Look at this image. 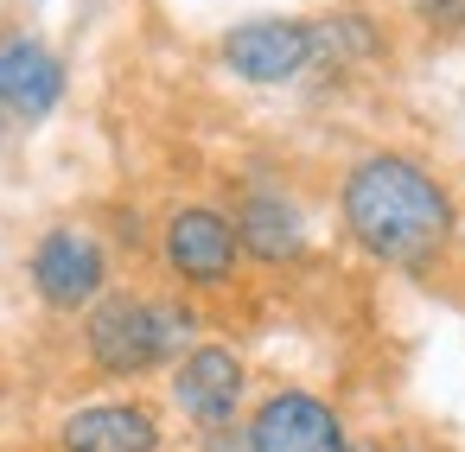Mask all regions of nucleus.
<instances>
[{
    "label": "nucleus",
    "mask_w": 465,
    "mask_h": 452,
    "mask_svg": "<svg viewBox=\"0 0 465 452\" xmlns=\"http://www.w3.org/2000/svg\"><path fill=\"white\" fill-rule=\"evenodd\" d=\"M338 217H344L351 242L389 268H420L452 236V198L408 153H363L344 172Z\"/></svg>",
    "instance_id": "obj_1"
},
{
    "label": "nucleus",
    "mask_w": 465,
    "mask_h": 452,
    "mask_svg": "<svg viewBox=\"0 0 465 452\" xmlns=\"http://www.w3.org/2000/svg\"><path fill=\"white\" fill-rule=\"evenodd\" d=\"M198 319L185 306H166V300H141V293H109L90 306V325H84V344H90V363L103 376H147L160 363H173L185 344H192Z\"/></svg>",
    "instance_id": "obj_2"
},
{
    "label": "nucleus",
    "mask_w": 465,
    "mask_h": 452,
    "mask_svg": "<svg viewBox=\"0 0 465 452\" xmlns=\"http://www.w3.org/2000/svg\"><path fill=\"white\" fill-rule=\"evenodd\" d=\"M26 268H33L39 300L58 306V312L96 306V300H103V280H109V255H103V242L84 236V230H71V223H64V230H45Z\"/></svg>",
    "instance_id": "obj_3"
},
{
    "label": "nucleus",
    "mask_w": 465,
    "mask_h": 452,
    "mask_svg": "<svg viewBox=\"0 0 465 452\" xmlns=\"http://www.w3.org/2000/svg\"><path fill=\"white\" fill-rule=\"evenodd\" d=\"M249 452H351L344 420L331 401L306 395V388H281L255 408V420L242 427Z\"/></svg>",
    "instance_id": "obj_4"
},
{
    "label": "nucleus",
    "mask_w": 465,
    "mask_h": 452,
    "mask_svg": "<svg viewBox=\"0 0 465 452\" xmlns=\"http://www.w3.org/2000/svg\"><path fill=\"white\" fill-rule=\"evenodd\" d=\"M242 382H249V369H242V357L230 344H192L179 357V369H173V401H179V414L192 427L223 433L236 420V408H242Z\"/></svg>",
    "instance_id": "obj_5"
},
{
    "label": "nucleus",
    "mask_w": 465,
    "mask_h": 452,
    "mask_svg": "<svg viewBox=\"0 0 465 452\" xmlns=\"http://www.w3.org/2000/svg\"><path fill=\"white\" fill-rule=\"evenodd\" d=\"M223 64L242 84H293L312 71V20H242L223 33Z\"/></svg>",
    "instance_id": "obj_6"
},
{
    "label": "nucleus",
    "mask_w": 465,
    "mask_h": 452,
    "mask_svg": "<svg viewBox=\"0 0 465 452\" xmlns=\"http://www.w3.org/2000/svg\"><path fill=\"white\" fill-rule=\"evenodd\" d=\"M166 261H173V274L185 287H223L236 274V261H242L236 223L223 211H211V204L173 211V223H166Z\"/></svg>",
    "instance_id": "obj_7"
},
{
    "label": "nucleus",
    "mask_w": 465,
    "mask_h": 452,
    "mask_svg": "<svg viewBox=\"0 0 465 452\" xmlns=\"http://www.w3.org/2000/svg\"><path fill=\"white\" fill-rule=\"evenodd\" d=\"M58 96H64V64H58L52 45H39V39H0V109L39 122V115L58 109Z\"/></svg>",
    "instance_id": "obj_8"
},
{
    "label": "nucleus",
    "mask_w": 465,
    "mask_h": 452,
    "mask_svg": "<svg viewBox=\"0 0 465 452\" xmlns=\"http://www.w3.org/2000/svg\"><path fill=\"white\" fill-rule=\"evenodd\" d=\"M58 446L64 452H160V420L141 401H96L64 420Z\"/></svg>",
    "instance_id": "obj_9"
},
{
    "label": "nucleus",
    "mask_w": 465,
    "mask_h": 452,
    "mask_svg": "<svg viewBox=\"0 0 465 452\" xmlns=\"http://www.w3.org/2000/svg\"><path fill=\"white\" fill-rule=\"evenodd\" d=\"M230 223H236V249H249V255H262V261H293V255L306 249L300 211H293L281 192H249Z\"/></svg>",
    "instance_id": "obj_10"
},
{
    "label": "nucleus",
    "mask_w": 465,
    "mask_h": 452,
    "mask_svg": "<svg viewBox=\"0 0 465 452\" xmlns=\"http://www.w3.org/2000/svg\"><path fill=\"white\" fill-rule=\"evenodd\" d=\"M382 52V33L363 14H325L312 20V64H363Z\"/></svg>",
    "instance_id": "obj_11"
},
{
    "label": "nucleus",
    "mask_w": 465,
    "mask_h": 452,
    "mask_svg": "<svg viewBox=\"0 0 465 452\" xmlns=\"http://www.w3.org/2000/svg\"><path fill=\"white\" fill-rule=\"evenodd\" d=\"M414 14H420V26H433V33H459V26H465V0H414Z\"/></svg>",
    "instance_id": "obj_12"
},
{
    "label": "nucleus",
    "mask_w": 465,
    "mask_h": 452,
    "mask_svg": "<svg viewBox=\"0 0 465 452\" xmlns=\"http://www.w3.org/2000/svg\"><path fill=\"white\" fill-rule=\"evenodd\" d=\"M204 452H249V439L223 427V433H211V439H204Z\"/></svg>",
    "instance_id": "obj_13"
}]
</instances>
